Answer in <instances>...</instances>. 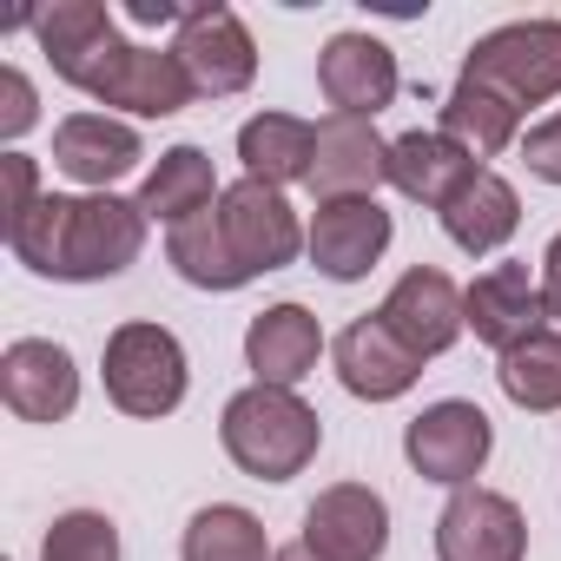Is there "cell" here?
<instances>
[{
  "instance_id": "cell-1",
  "label": "cell",
  "mask_w": 561,
  "mask_h": 561,
  "mask_svg": "<svg viewBox=\"0 0 561 561\" xmlns=\"http://www.w3.org/2000/svg\"><path fill=\"white\" fill-rule=\"evenodd\" d=\"M27 34L41 41L47 67L100 106H126L139 119H172L198 100L179 54L172 47H133L100 0H54L47 14L27 21Z\"/></svg>"
},
{
  "instance_id": "cell-2",
  "label": "cell",
  "mask_w": 561,
  "mask_h": 561,
  "mask_svg": "<svg viewBox=\"0 0 561 561\" xmlns=\"http://www.w3.org/2000/svg\"><path fill=\"white\" fill-rule=\"evenodd\" d=\"M146 211L139 198H113V192H87V198H60L47 192L14 231V257L41 277H60V285H100V277H119L139 251H146Z\"/></svg>"
},
{
  "instance_id": "cell-3",
  "label": "cell",
  "mask_w": 561,
  "mask_h": 561,
  "mask_svg": "<svg viewBox=\"0 0 561 561\" xmlns=\"http://www.w3.org/2000/svg\"><path fill=\"white\" fill-rule=\"evenodd\" d=\"M218 443L225 456L251 476V482H291L311 469L318 443H324V423L318 410L298 397V390H271V383H251L225 403L218 416Z\"/></svg>"
},
{
  "instance_id": "cell-4",
  "label": "cell",
  "mask_w": 561,
  "mask_h": 561,
  "mask_svg": "<svg viewBox=\"0 0 561 561\" xmlns=\"http://www.w3.org/2000/svg\"><path fill=\"white\" fill-rule=\"evenodd\" d=\"M185 383H192L185 344L165 324L133 318V324H119L106 337V397H113V410H126V416H172L185 403Z\"/></svg>"
},
{
  "instance_id": "cell-5",
  "label": "cell",
  "mask_w": 561,
  "mask_h": 561,
  "mask_svg": "<svg viewBox=\"0 0 561 561\" xmlns=\"http://www.w3.org/2000/svg\"><path fill=\"white\" fill-rule=\"evenodd\" d=\"M462 80L508 93L522 113L541 100H561V21H508L482 34L462 60Z\"/></svg>"
},
{
  "instance_id": "cell-6",
  "label": "cell",
  "mask_w": 561,
  "mask_h": 561,
  "mask_svg": "<svg viewBox=\"0 0 561 561\" xmlns=\"http://www.w3.org/2000/svg\"><path fill=\"white\" fill-rule=\"evenodd\" d=\"M218 225H225V238H231L244 277L285 271V264L311 244V231L298 225L291 198L277 192V185H264V179H238V185H225V198H218Z\"/></svg>"
},
{
  "instance_id": "cell-7",
  "label": "cell",
  "mask_w": 561,
  "mask_h": 561,
  "mask_svg": "<svg viewBox=\"0 0 561 561\" xmlns=\"http://www.w3.org/2000/svg\"><path fill=\"white\" fill-rule=\"evenodd\" d=\"M495 449V430L476 403L449 397V403H430L423 416H410L403 430V456L423 482H443V489H476L482 462Z\"/></svg>"
},
{
  "instance_id": "cell-8",
  "label": "cell",
  "mask_w": 561,
  "mask_h": 561,
  "mask_svg": "<svg viewBox=\"0 0 561 561\" xmlns=\"http://www.w3.org/2000/svg\"><path fill=\"white\" fill-rule=\"evenodd\" d=\"M172 54L192 73V87L211 93V100H231V93H244L257 80V47H251L244 21L231 8H218V0L211 8H185V27H179Z\"/></svg>"
},
{
  "instance_id": "cell-9",
  "label": "cell",
  "mask_w": 561,
  "mask_h": 561,
  "mask_svg": "<svg viewBox=\"0 0 561 561\" xmlns=\"http://www.w3.org/2000/svg\"><path fill=\"white\" fill-rule=\"evenodd\" d=\"M522 554H528V522L495 489H456L449 508L436 515V561H522Z\"/></svg>"
},
{
  "instance_id": "cell-10",
  "label": "cell",
  "mask_w": 561,
  "mask_h": 561,
  "mask_svg": "<svg viewBox=\"0 0 561 561\" xmlns=\"http://www.w3.org/2000/svg\"><path fill=\"white\" fill-rule=\"evenodd\" d=\"M377 318H383L416 357H443V351L469 331V318H462V291L449 285V271H436V264L403 271L397 285H390V298L377 305Z\"/></svg>"
},
{
  "instance_id": "cell-11",
  "label": "cell",
  "mask_w": 561,
  "mask_h": 561,
  "mask_svg": "<svg viewBox=\"0 0 561 561\" xmlns=\"http://www.w3.org/2000/svg\"><path fill=\"white\" fill-rule=\"evenodd\" d=\"M298 541L311 554H324V561H377L390 548V508H383L377 489L337 482V489H324L305 508V535Z\"/></svg>"
},
{
  "instance_id": "cell-12",
  "label": "cell",
  "mask_w": 561,
  "mask_h": 561,
  "mask_svg": "<svg viewBox=\"0 0 561 561\" xmlns=\"http://www.w3.org/2000/svg\"><path fill=\"white\" fill-rule=\"evenodd\" d=\"M311 264L337 285H357V277L377 271V257L390 251V211L377 198H324L311 218Z\"/></svg>"
},
{
  "instance_id": "cell-13",
  "label": "cell",
  "mask_w": 561,
  "mask_h": 561,
  "mask_svg": "<svg viewBox=\"0 0 561 561\" xmlns=\"http://www.w3.org/2000/svg\"><path fill=\"white\" fill-rule=\"evenodd\" d=\"M0 397L21 423H67L80 403V370L54 337H21L0 357Z\"/></svg>"
},
{
  "instance_id": "cell-14",
  "label": "cell",
  "mask_w": 561,
  "mask_h": 561,
  "mask_svg": "<svg viewBox=\"0 0 561 561\" xmlns=\"http://www.w3.org/2000/svg\"><path fill=\"white\" fill-rule=\"evenodd\" d=\"M318 87H324V100H331L337 113L377 119V113L397 100L403 73H397V54H390L377 34H331L324 54H318Z\"/></svg>"
},
{
  "instance_id": "cell-15",
  "label": "cell",
  "mask_w": 561,
  "mask_h": 561,
  "mask_svg": "<svg viewBox=\"0 0 561 561\" xmlns=\"http://www.w3.org/2000/svg\"><path fill=\"white\" fill-rule=\"evenodd\" d=\"M331 357H337V383H344L351 397H364V403H397V397L423 377V357H416L383 318L344 324L337 344H331Z\"/></svg>"
},
{
  "instance_id": "cell-16",
  "label": "cell",
  "mask_w": 561,
  "mask_h": 561,
  "mask_svg": "<svg viewBox=\"0 0 561 561\" xmlns=\"http://www.w3.org/2000/svg\"><path fill=\"white\" fill-rule=\"evenodd\" d=\"M390 179V139H377L370 119L331 113L318 126V165H311V192L324 198H377V185Z\"/></svg>"
},
{
  "instance_id": "cell-17",
  "label": "cell",
  "mask_w": 561,
  "mask_h": 561,
  "mask_svg": "<svg viewBox=\"0 0 561 561\" xmlns=\"http://www.w3.org/2000/svg\"><path fill=\"white\" fill-rule=\"evenodd\" d=\"M462 318H469L476 344H489V351H515L522 337H535L548 324L541 285L528 277V264H489L462 291Z\"/></svg>"
},
{
  "instance_id": "cell-18",
  "label": "cell",
  "mask_w": 561,
  "mask_h": 561,
  "mask_svg": "<svg viewBox=\"0 0 561 561\" xmlns=\"http://www.w3.org/2000/svg\"><path fill=\"white\" fill-rule=\"evenodd\" d=\"M324 357V324L305 311V305H271L251 318L244 331V364L257 370V383L271 390H298Z\"/></svg>"
},
{
  "instance_id": "cell-19",
  "label": "cell",
  "mask_w": 561,
  "mask_h": 561,
  "mask_svg": "<svg viewBox=\"0 0 561 561\" xmlns=\"http://www.w3.org/2000/svg\"><path fill=\"white\" fill-rule=\"evenodd\" d=\"M139 159H146V146H139V133H133L126 119L73 113V119H60V126H54V165H60L73 185L106 192V185H113V179H126Z\"/></svg>"
},
{
  "instance_id": "cell-20",
  "label": "cell",
  "mask_w": 561,
  "mask_h": 561,
  "mask_svg": "<svg viewBox=\"0 0 561 561\" xmlns=\"http://www.w3.org/2000/svg\"><path fill=\"white\" fill-rule=\"evenodd\" d=\"M476 172H482L476 152H462V146L443 139V133H403V139H390V185H397L403 198L430 205V211H443Z\"/></svg>"
},
{
  "instance_id": "cell-21",
  "label": "cell",
  "mask_w": 561,
  "mask_h": 561,
  "mask_svg": "<svg viewBox=\"0 0 561 561\" xmlns=\"http://www.w3.org/2000/svg\"><path fill=\"white\" fill-rule=\"evenodd\" d=\"M443 231H449V244L456 251H469V257H489V251H502L508 238H515V225H522V198H515V185L502 179V172H476L443 211Z\"/></svg>"
},
{
  "instance_id": "cell-22",
  "label": "cell",
  "mask_w": 561,
  "mask_h": 561,
  "mask_svg": "<svg viewBox=\"0 0 561 561\" xmlns=\"http://www.w3.org/2000/svg\"><path fill=\"white\" fill-rule=\"evenodd\" d=\"M238 159H244V179H264V185H311V165H318V126L291 119V113H257L238 126Z\"/></svg>"
},
{
  "instance_id": "cell-23",
  "label": "cell",
  "mask_w": 561,
  "mask_h": 561,
  "mask_svg": "<svg viewBox=\"0 0 561 561\" xmlns=\"http://www.w3.org/2000/svg\"><path fill=\"white\" fill-rule=\"evenodd\" d=\"M436 133L456 139V146L476 152V159H495V152H508V146L522 139V106H515L508 93L482 87V80H456L449 100H443V126H436Z\"/></svg>"
},
{
  "instance_id": "cell-24",
  "label": "cell",
  "mask_w": 561,
  "mask_h": 561,
  "mask_svg": "<svg viewBox=\"0 0 561 561\" xmlns=\"http://www.w3.org/2000/svg\"><path fill=\"white\" fill-rule=\"evenodd\" d=\"M218 198H225V192H218V172H211V159H205L198 146L159 152V165H152L146 185H139V211L159 218V225H185V218L211 211Z\"/></svg>"
},
{
  "instance_id": "cell-25",
  "label": "cell",
  "mask_w": 561,
  "mask_h": 561,
  "mask_svg": "<svg viewBox=\"0 0 561 561\" xmlns=\"http://www.w3.org/2000/svg\"><path fill=\"white\" fill-rule=\"evenodd\" d=\"M165 257H172V271L185 277V285H198V291H238V285H251L238 251H231V238H225V225H218V205L198 211V218H185V225H172Z\"/></svg>"
},
{
  "instance_id": "cell-26",
  "label": "cell",
  "mask_w": 561,
  "mask_h": 561,
  "mask_svg": "<svg viewBox=\"0 0 561 561\" xmlns=\"http://www.w3.org/2000/svg\"><path fill=\"white\" fill-rule=\"evenodd\" d=\"M495 383H502V397H508L515 410H528V416L561 410V331L541 324L535 337H522L515 351H502Z\"/></svg>"
},
{
  "instance_id": "cell-27",
  "label": "cell",
  "mask_w": 561,
  "mask_h": 561,
  "mask_svg": "<svg viewBox=\"0 0 561 561\" xmlns=\"http://www.w3.org/2000/svg\"><path fill=\"white\" fill-rule=\"evenodd\" d=\"M179 561H271V541H264V522L238 502H211L185 522V541H179Z\"/></svg>"
},
{
  "instance_id": "cell-28",
  "label": "cell",
  "mask_w": 561,
  "mask_h": 561,
  "mask_svg": "<svg viewBox=\"0 0 561 561\" xmlns=\"http://www.w3.org/2000/svg\"><path fill=\"white\" fill-rule=\"evenodd\" d=\"M41 561H119V528L100 508H73L47 528Z\"/></svg>"
},
{
  "instance_id": "cell-29",
  "label": "cell",
  "mask_w": 561,
  "mask_h": 561,
  "mask_svg": "<svg viewBox=\"0 0 561 561\" xmlns=\"http://www.w3.org/2000/svg\"><path fill=\"white\" fill-rule=\"evenodd\" d=\"M0 179H8V205H0V231H14L47 192H41V172H34V159L27 152H8V159H0Z\"/></svg>"
},
{
  "instance_id": "cell-30",
  "label": "cell",
  "mask_w": 561,
  "mask_h": 561,
  "mask_svg": "<svg viewBox=\"0 0 561 561\" xmlns=\"http://www.w3.org/2000/svg\"><path fill=\"white\" fill-rule=\"evenodd\" d=\"M41 119V100H34V80L21 67L0 73V139H21L27 126Z\"/></svg>"
},
{
  "instance_id": "cell-31",
  "label": "cell",
  "mask_w": 561,
  "mask_h": 561,
  "mask_svg": "<svg viewBox=\"0 0 561 561\" xmlns=\"http://www.w3.org/2000/svg\"><path fill=\"white\" fill-rule=\"evenodd\" d=\"M522 165H528L541 185H561V113L541 119V126L522 139Z\"/></svg>"
},
{
  "instance_id": "cell-32",
  "label": "cell",
  "mask_w": 561,
  "mask_h": 561,
  "mask_svg": "<svg viewBox=\"0 0 561 561\" xmlns=\"http://www.w3.org/2000/svg\"><path fill=\"white\" fill-rule=\"evenodd\" d=\"M541 311H548V324L561 331V231H554L548 251H541Z\"/></svg>"
},
{
  "instance_id": "cell-33",
  "label": "cell",
  "mask_w": 561,
  "mask_h": 561,
  "mask_svg": "<svg viewBox=\"0 0 561 561\" xmlns=\"http://www.w3.org/2000/svg\"><path fill=\"white\" fill-rule=\"evenodd\" d=\"M126 14L146 21V27H185V8H172V0H133Z\"/></svg>"
},
{
  "instance_id": "cell-34",
  "label": "cell",
  "mask_w": 561,
  "mask_h": 561,
  "mask_svg": "<svg viewBox=\"0 0 561 561\" xmlns=\"http://www.w3.org/2000/svg\"><path fill=\"white\" fill-rule=\"evenodd\" d=\"M271 561H324V554H311V548H305V541H291V548H277V554H271Z\"/></svg>"
}]
</instances>
